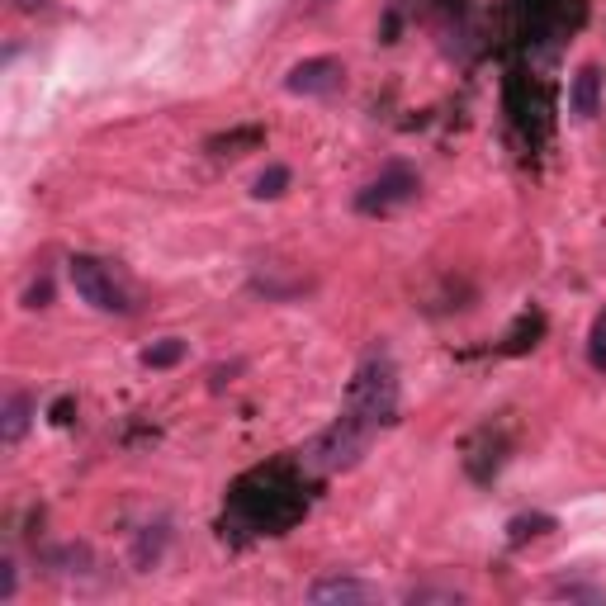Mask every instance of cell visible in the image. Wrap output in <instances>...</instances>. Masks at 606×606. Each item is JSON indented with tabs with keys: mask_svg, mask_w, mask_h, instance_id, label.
<instances>
[{
	"mask_svg": "<svg viewBox=\"0 0 606 606\" xmlns=\"http://www.w3.org/2000/svg\"><path fill=\"white\" fill-rule=\"evenodd\" d=\"M232 517L251 526V531H285L303 517V479L289 464H266V469H251L247 479L232 488Z\"/></svg>",
	"mask_w": 606,
	"mask_h": 606,
	"instance_id": "6da1fadb",
	"label": "cell"
},
{
	"mask_svg": "<svg viewBox=\"0 0 606 606\" xmlns=\"http://www.w3.org/2000/svg\"><path fill=\"white\" fill-rule=\"evenodd\" d=\"M72 285L76 294L90 303V308H100V313H128L133 303L119 285H114V275H109L95 256H72Z\"/></svg>",
	"mask_w": 606,
	"mask_h": 606,
	"instance_id": "7a4b0ae2",
	"label": "cell"
},
{
	"mask_svg": "<svg viewBox=\"0 0 606 606\" xmlns=\"http://www.w3.org/2000/svg\"><path fill=\"white\" fill-rule=\"evenodd\" d=\"M417 195V176H412L408 166H384L365 190L356 195V209L360 214H389V209H398V204H408V199Z\"/></svg>",
	"mask_w": 606,
	"mask_h": 606,
	"instance_id": "3957f363",
	"label": "cell"
},
{
	"mask_svg": "<svg viewBox=\"0 0 606 606\" xmlns=\"http://www.w3.org/2000/svg\"><path fill=\"white\" fill-rule=\"evenodd\" d=\"M341 62L337 57H308V62H299L294 72L285 76V86L294 90V95H332V90L341 86Z\"/></svg>",
	"mask_w": 606,
	"mask_h": 606,
	"instance_id": "277c9868",
	"label": "cell"
},
{
	"mask_svg": "<svg viewBox=\"0 0 606 606\" xmlns=\"http://www.w3.org/2000/svg\"><path fill=\"white\" fill-rule=\"evenodd\" d=\"M597 100H602V72L597 67H583L573 76V114L578 119H592L597 114Z\"/></svg>",
	"mask_w": 606,
	"mask_h": 606,
	"instance_id": "5b68a950",
	"label": "cell"
},
{
	"mask_svg": "<svg viewBox=\"0 0 606 606\" xmlns=\"http://www.w3.org/2000/svg\"><path fill=\"white\" fill-rule=\"evenodd\" d=\"M308 597H313V602H370L375 592L365 588V583H356V578H327V583H318Z\"/></svg>",
	"mask_w": 606,
	"mask_h": 606,
	"instance_id": "8992f818",
	"label": "cell"
},
{
	"mask_svg": "<svg viewBox=\"0 0 606 606\" xmlns=\"http://www.w3.org/2000/svg\"><path fill=\"white\" fill-rule=\"evenodd\" d=\"M29 412H34V398H29V393H10V403H5V427H0L5 446H15L19 436H24V427H29Z\"/></svg>",
	"mask_w": 606,
	"mask_h": 606,
	"instance_id": "52a82bcc",
	"label": "cell"
},
{
	"mask_svg": "<svg viewBox=\"0 0 606 606\" xmlns=\"http://www.w3.org/2000/svg\"><path fill=\"white\" fill-rule=\"evenodd\" d=\"M266 143V133H261V128H232V133H223V138H214V152L218 157H242V152H247V147H261Z\"/></svg>",
	"mask_w": 606,
	"mask_h": 606,
	"instance_id": "ba28073f",
	"label": "cell"
},
{
	"mask_svg": "<svg viewBox=\"0 0 606 606\" xmlns=\"http://www.w3.org/2000/svg\"><path fill=\"white\" fill-rule=\"evenodd\" d=\"M180 360H185V341H176V337H166V341H157V346H147L143 351L147 370H171V365H180Z\"/></svg>",
	"mask_w": 606,
	"mask_h": 606,
	"instance_id": "9c48e42d",
	"label": "cell"
},
{
	"mask_svg": "<svg viewBox=\"0 0 606 606\" xmlns=\"http://www.w3.org/2000/svg\"><path fill=\"white\" fill-rule=\"evenodd\" d=\"M289 190V166H266L261 176H256V199H280Z\"/></svg>",
	"mask_w": 606,
	"mask_h": 606,
	"instance_id": "30bf717a",
	"label": "cell"
},
{
	"mask_svg": "<svg viewBox=\"0 0 606 606\" xmlns=\"http://www.w3.org/2000/svg\"><path fill=\"white\" fill-rule=\"evenodd\" d=\"M588 365L597 375H606V308L592 322V337H588Z\"/></svg>",
	"mask_w": 606,
	"mask_h": 606,
	"instance_id": "8fae6325",
	"label": "cell"
},
{
	"mask_svg": "<svg viewBox=\"0 0 606 606\" xmlns=\"http://www.w3.org/2000/svg\"><path fill=\"white\" fill-rule=\"evenodd\" d=\"M161 545H166V531H161V526H157V531H147L143 540H138V564H143V569L161 559Z\"/></svg>",
	"mask_w": 606,
	"mask_h": 606,
	"instance_id": "7c38bea8",
	"label": "cell"
},
{
	"mask_svg": "<svg viewBox=\"0 0 606 606\" xmlns=\"http://www.w3.org/2000/svg\"><path fill=\"white\" fill-rule=\"evenodd\" d=\"M554 521L550 517H517L512 521V545H521L526 535H540V531H550Z\"/></svg>",
	"mask_w": 606,
	"mask_h": 606,
	"instance_id": "4fadbf2b",
	"label": "cell"
},
{
	"mask_svg": "<svg viewBox=\"0 0 606 606\" xmlns=\"http://www.w3.org/2000/svg\"><path fill=\"white\" fill-rule=\"evenodd\" d=\"M48 299H53V280L43 275V280H34V285H29L24 303H29V308H48Z\"/></svg>",
	"mask_w": 606,
	"mask_h": 606,
	"instance_id": "5bb4252c",
	"label": "cell"
},
{
	"mask_svg": "<svg viewBox=\"0 0 606 606\" xmlns=\"http://www.w3.org/2000/svg\"><path fill=\"white\" fill-rule=\"evenodd\" d=\"M15 564H10V559H5V564H0V602H10V597H15Z\"/></svg>",
	"mask_w": 606,
	"mask_h": 606,
	"instance_id": "9a60e30c",
	"label": "cell"
},
{
	"mask_svg": "<svg viewBox=\"0 0 606 606\" xmlns=\"http://www.w3.org/2000/svg\"><path fill=\"white\" fill-rule=\"evenodd\" d=\"M431 597H441V602H460V592H441V588H417V592H412V602H431Z\"/></svg>",
	"mask_w": 606,
	"mask_h": 606,
	"instance_id": "2e32d148",
	"label": "cell"
},
{
	"mask_svg": "<svg viewBox=\"0 0 606 606\" xmlns=\"http://www.w3.org/2000/svg\"><path fill=\"white\" fill-rule=\"evenodd\" d=\"M53 422H57V427H67V422H72V398H57V403H53Z\"/></svg>",
	"mask_w": 606,
	"mask_h": 606,
	"instance_id": "e0dca14e",
	"label": "cell"
},
{
	"mask_svg": "<svg viewBox=\"0 0 606 606\" xmlns=\"http://www.w3.org/2000/svg\"><path fill=\"white\" fill-rule=\"evenodd\" d=\"M559 597H602V592H592V588H559Z\"/></svg>",
	"mask_w": 606,
	"mask_h": 606,
	"instance_id": "ac0fdd59",
	"label": "cell"
},
{
	"mask_svg": "<svg viewBox=\"0 0 606 606\" xmlns=\"http://www.w3.org/2000/svg\"><path fill=\"white\" fill-rule=\"evenodd\" d=\"M19 5H34V0H19Z\"/></svg>",
	"mask_w": 606,
	"mask_h": 606,
	"instance_id": "d6986e66",
	"label": "cell"
}]
</instances>
